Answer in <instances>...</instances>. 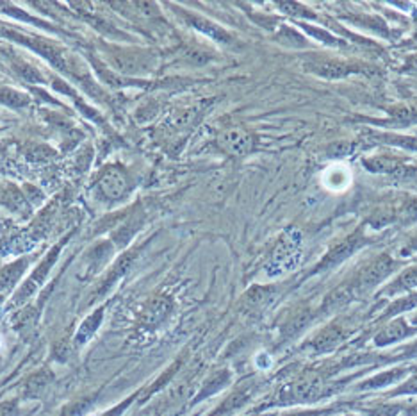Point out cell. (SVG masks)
<instances>
[{
    "label": "cell",
    "mask_w": 417,
    "mask_h": 416,
    "mask_svg": "<svg viewBox=\"0 0 417 416\" xmlns=\"http://www.w3.org/2000/svg\"><path fill=\"white\" fill-rule=\"evenodd\" d=\"M302 236H300L298 231L291 229L276 243L271 261L268 263V270L266 272L271 277H276V275H282L289 270H295L296 266L300 265V261H302Z\"/></svg>",
    "instance_id": "1"
},
{
    "label": "cell",
    "mask_w": 417,
    "mask_h": 416,
    "mask_svg": "<svg viewBox=\"0 0 417 416\" xmlns=\"http://www.w3.org/2000/svg\"><path fill=\"white\" fill-rule=\"evenodd\" d=\"M109 65L113 66V72L122 73V75H146L152 72L158 65V59L152 52L145 51H123V49H115L108 56Z\"/></svg>",
    "instance_id": "2"
},
{
    "label": "cell",
    "mask_w": 417,
    "mask_h": 416,
    "mask_svg": "<svg viewBox=\"0 0 417 416\" xmlns=\"http://www.w3.org/2000/svg\"><path fill=\"white\" fill-rule=\"evenodd\" d=\"M0 38L13 39V42L20 43V45L29 46L31 51H34L36 54H39L41 58H45L50 65L56 66L58 70H61V72H65L66 70V61H65V58H63V52L59 51L56 45H52L50 42H46V39L38 38V36L23 34V32H18V31H15V29L8 27V25H4V23H0Z\"/></svg>",
    "instance_id": "3"
},
{
    "label": "cell",
    "mask_w": 417,
    "mask_h": 416,
    "mask_svg": "<svg viewBox=\"0 0 417 416\" xmlns=\"http://www.w3.org/2000/svg\"><path fill=\"white\" fill-rule=\"evenodd\" d=\"M127 175L118 166H109L98 177V191L105 201L116 202L125 197L127 193Z\"/></svg>",
    "instance_id": "4"
},
{
    "label": "cell",
    "mask_w": 417,
    "mask_h": 416,
    "mask_svg": "<svg viewBox=\"0 0 417 416\" xmlns=\"http://www.w3.org/2000/svg\"><path fill=\"white\" fill-rule=\"evenodd\" d=\"M218 143L225 152L232 156H246L253 149V138L245 131V129L232 127L223 131L218 136Z\"/></svg>",
    "instance_id": "5"
},
{
    "label": "cell",
    "mask_w": 417,
    "mask_h": 416,
    "mask_svg": "<svg viewBox=\"0 0 417 416\" xmlns=\"http://www.w3.org/2000/svg\"><path fill=\"white\" fill-rule=\"evenodd\" d=\"M66 239H68V238L63 239V241L59 243V245H56V247L52 248V251H50L49 254H46V258L43 259L41 265H39L38 268H36L34 274L31 275V279H29V281H27V284H25L22 289H20V293H18L20 301H22V298H25V297H29V295H31V293L34 291V289L38 288L39 284H43L45 277H46V275H49L50 268H52V265H54V263L58 261L59 254H61V248H63V245H65Z\"/></svg>",
    "instance_id": "6"
},
{
    "label": "cell",
    "mask_w": 417,
    "mask_h": 416,
    "mask_svg": "<svg viewBox=\"0 0 417 416\" xmlns=\"http://www.w3.org/2000/svg\"><path fill=\"white\" fill-rule=\"evenodd\" d=\"M307 68L325 79H341L349 75V73L360 72L359 66L346 65V63L341 61H312L307 63Z\"/></svg>",
    "instance_id": "7"
},
{
    "label": "cell",
    "mask_w": 417,
    "mask_h": 416,
    "mask_svg": "<svg viewBox=\"0 0 417 416\" xmlns=\"http://www.w3.org/2000/svg\"><path fill=\"white\" fill-rule=\"evenodd\" d=\"M180 15H182V18H184L186 22L191 25V27L198 29V31H202L203 34L211 36L212 39H218V42H222V43H229L230 42L229 32H225L222 27H218L216 23L209 22V20L202 18V16L189 15V13H184V11L180 13Z\"/></svg>",
    "instance_id": "8"
},
{
    "label": "cell",
    "mask_w": 417,
    "mask_h": 416,
    "mask_svg": "<svg viewBox=\"0 0 417 416\" xmlns=\"http://www.w3.org/2000/svg\"><path fill=\"white\" fill-rule=\"evenodd\" d=\"M357 241H359V238H357V236H349V238H346L345 241L339 243L335 248H332V251L328 252V256H326V259H325V265H328V263H332L333 265V263L348 258V256L355 251Z\"/></svg>",
    "instance_id": "9"
},
{
    "label": "cell",
    "mask_w": 417,
    "mask_h": 416,
    "mask_svg": "<svg viewBox=\"0 0 417 416\" xmlns=\"http://www.w3.org/2000/svg\"><path fill=\"white\" fill-rule=\"evenodd\" d=\"M27 266V261L25 259H20V261L13 263V265L6 266L4 270L0 272V286L2 288H11L16 281H18L20 275L23 274V268Z\"/></svg>",
    "instance_id": "10"
},
{
    "label": "cell",
    "mask_w": 417,
    "mask_h": 416,
    "mask_svg": "<svg viewBox=\"0 0 417 416\" xmlns=\"http://www.w3.org/2000/svg\"><path fill=\"white\" fill-rule=\"evenodd\" d=\"M0 102L6 106H9V108L20 109V108H25V106L29 104V96L23 95V93H20V92H16V89L2 88L0 89Z\"/></svg>",
    "instance_id": "11"
},
{
    "label": "cell",
    "mask_w": 417,
    "mask_h": 416,
    "mask_svg": "<svg viewBox=\"0 0 417 416\" xmlns=\"http://www.w3.org/2000/svg\"><path fill=\"white\" fill-rule=\"evenodd\" d=\"M4 202L9 209L18 213H25V208H27V201H25V197H23L22 193L15 188H11L8 193H6Z\"/></svg>",
    "instance_id": "12"
},
{
    "label": "cell",
    "mask_w": 417,
    "mask_h": 416,
    "mask_svg": "<svg viewBox=\"0 0 417 416\" xmlns=\"http://www.w3.org/2000/svg\"><path fill=\"white\" fill-rule=\"evenodd\" d=\"M0 9L4 13H8V15L15 16V18H20L23 20V22H31V23H38V25H43V27H46V23H43L41 20L38 18H32V16H29L27 13H22L18 8H15V6L11 4H6V2H0Z\"/></svg>",
    "instance_id": "13"
},
{
    "label": "cell",
    "mask_w": 417,
    "mask_h": 416,
    "mask_svg": "<svg viewBox=\"0 0 417 416\" xmlns=\"http://www.w3.org/2000/svg\"><path fill=\"white\" fill-rule=\"evenodd\" d=\"M16 70H18L20 75H22L27 82H39V84L43 82L41 73H39L36 68H32L31 65H27V63H20V65H16Z\"/></svg>",
    "instance_id": "14"
},
{
    "label": "cell",
    "mask_w": 417,
    "mask_h": 416,
    "mask_svg": "<svg viewBox=\"0 0 417 416\" xmlns=\"http://www.w3.org/2000/svg\"><path fill=\"white\" fill-rule=\"evenodd\" d=\"M29 158L34 159V161H45V159L54 158V151L49 149V146H34V149L29 152Z\"/></svg>",
    "instance_id": "15"
}]
</instances>
